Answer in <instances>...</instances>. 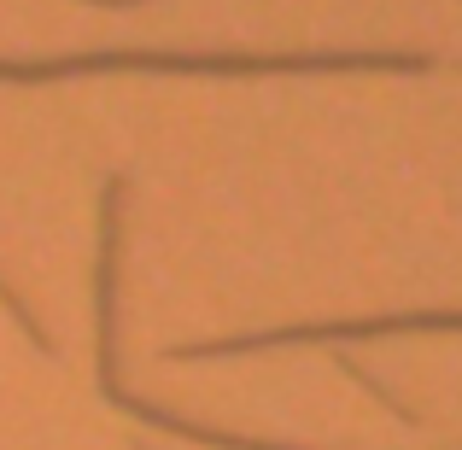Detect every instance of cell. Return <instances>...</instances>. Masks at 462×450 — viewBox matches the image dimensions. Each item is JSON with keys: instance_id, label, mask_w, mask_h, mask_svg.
Segmentation results:
<instances>
[{"instance_id": "6da1fadb", "label": "cell", "mask_w": 462, "mask_h": 450, "mask_svg": "<svg viewBox=\"0 0 462 450\" xmlns=\"http://www.w3.org/2000/svg\"><path fill=\"white\" fill-rule=\"evenodd\" d=\"M94 6H147V0H94Z\"/></svg>"}]
</instances>
